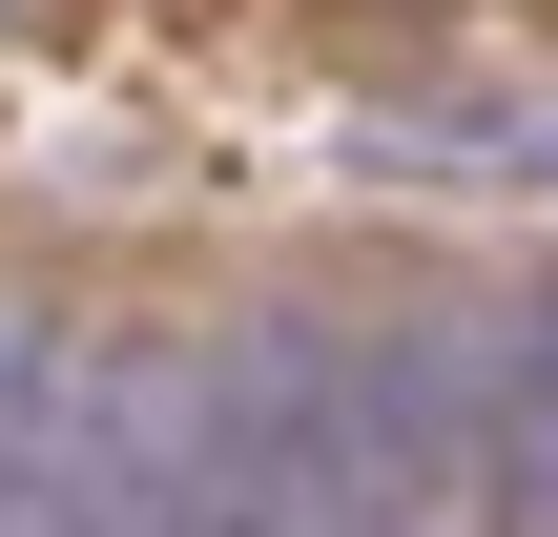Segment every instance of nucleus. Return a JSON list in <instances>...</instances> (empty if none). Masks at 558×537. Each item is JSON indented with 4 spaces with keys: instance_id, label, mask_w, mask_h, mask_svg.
Instances as JSON below:
<instances>
[{
    "instance_id": "nucleus-2",
    "label": "nucleus",
    "mask_w": 558,
    "mask_h": 537,
    "mask_svg": "<svg viewBox=\"0 0 558 537\" xmlns=\"http://www.w3.org/2000/svg\"><path fill=\"white\" fill-rule=\"evenodd\" d=\"M186 435H207V352H124V331H83L0 537H186Z\"/></svg>"
},
{
    "instance_id": "nucleus-3",
    "label": "nucleus",
    "mask_w": 558,
    "mask_h": 537,
    "mask_svg": "<svg viewBox=\"0 0 558 537\" xmlns=\"http://www.w3.org/2000/svg\"><path fill=\"white\" fill-rule=\"evenodd\" d=\"M373 537H518L497 310H414V331H373Z\"/></svg>"
},
{
    "instance_id": "nucleus-4",
    "label": "nucleus",
    "mask_w": 558,
    "mask_h": 537,
    "mask_svg": "<svg viewBox=\"0 0 558 537\" xmlns=\"http://www.w3.org/2000/svg\"><path fill=\"white\" fill-rule=\"evenodd\" d=\"M497 414H518V537H558V290L497 310Z\"/></svg>"
},
{
    "instance_id": "nucleus-1",
    "label": "nucleus",
    "mask_w": 558,
    "mask_h": 537,
    "mask_svg": "<svg viewBox=\"0 0 558 537\" xmlns=\"http://www.w3.org/2000/svg\"><path fill=\"white\" fill-rule=\"evenodd\" d=\"M186 537H373V331L248 310V331L207 352Z\"/></svg>"
}]
</instances>
